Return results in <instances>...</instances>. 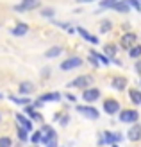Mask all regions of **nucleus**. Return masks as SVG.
I'll return each mask as SVG.
<instances>
[{"mask_svg": "<svg viewBox=\"0 0 141 147\" xmlns=\"http://www.w3.org/2000/svg\"><path fill=\"white\" fill-rule=\"evenodd\" d=\"M41 135H43V144H45L47 147H57V131L48 126V124H45V126L41 127Z\"/></svg>", "mask_w": 141, "mask_h": 147, "instance_id": "nucleus-1", "label": "nucleus"}, {"mask_svg": "<svg viewBox=\"0 0 141 147\" xmlns=\"http://www.w3.org/2000/svg\"><path fill=\"white\" fill-rule=\"evenodd\" d=\"M93 83V77L91 76H79V77H75L73 81H70L68 83V86H73V88H90V84Z\"/></svg>", "mask_w": 141, "mask_h": 147, "instance_id": "nucleus-2", "label": "nucleus"}, {"mask_svg": "<svg viewBox=\"0 0 141 147\" xmlns=\"http://www.w3.org/2000/svg\"><path fill=\"white\" fill-rule=\"evenodd\" d=\"M80 65H82V59H80V57H77V56H73V57H68V59H64V61L61 63V70H63V72H70V70L79 68Z\"/></svg>", "mask_w": 141, "mask_h": 147, "instance_id": "nucleus-3", "label": "nucleus"}, {"mask_svg": "<svg viewBox=\"0 0 141 147\" xmlns=\"http://www.w3.org/2000/svg\"><path fill=\"white\" fill-rule=\"evenodd\" d=\"M138 119H139V113L136 109H123V111H120V120L125 124H136Z\"/></svg>", "mask_w": 141, "mask_h": 147, "instance_id": "nucleus-4", "label": "nucleus"}, {"mask_svg": "<svg viewBox=\"0 0 141 147\" xmlns=\"http://www.w3.org/2000/svg\"><path fill=\"white\" fill-rule=\"evenodd\" d=\"M79 113H82L86 119H91V120H96L100 117V113H98V109L96 108H93V106H77L75 108Z\"/></svg>", "mask_w": 141, "mask_h": 147, "instance_id": "nucleus-5", "label": "nucleus"}, {"mask_svg": "<svg viewBox=\"0 0 141 147\" xmlns=\"http://www.w3.org/2000/svg\"><path fill=\"white\" fill-rule=\"evenodd\" d=\"M104 111L107 115H114V113H120V102L116 99H106L104 100Z\"/></svg>", "mask_w": 141, "mask_h": 147, "instance_id": "nucleus-6", "label": "nucleus"}, {"mask_svg": "<svg viewBox=\"0 0 141 147\" xmlns=\"http://www.w3.org/2000/svg\"><path fill=\"white\" fill-rule=\"evenodd\" d=\"M82 99L86 102H95L100 99V90L98 88H86V90L82 92Z\"/></svg>", "mask_w": 141, "mask_h": 147, "instance_id": "nucleus-7", "label": "nucleus"}, {"mask_svg": "<svg viewBox=\"0 0 141 147\" xmlns=\"http://www.w3.org/2000/svg\"><path fill=\"white\" fill-rule=\"evenodd\" d=\"M136 40H138V36L134 32H127V34H123V38H122V47L123 49H130V47H134L136 45Z\"/></svg>", "mask_w": 141, "mask_h": 147, "instance_id": "nucleus-8", "label": "nucleus"}, {"mask_svg": "<svg viewBox=\"0 0 141 147\" xmlns=\"http://www.w3.org/2000/svg\"><path fill=\"white\" fill-rule=\"evenodd\" d=\"M77 32H79L80 36H82V38H84L86 41H90L91 45H98V43H100V41H98V38H96V36H93V34H90V32H88L84 27H77Z\"/></svg>", "mask_w": 141, "mask_h": 147, "instance_id": "nucleus-9", "label": "nucleus"}, {"mask_svg": "<svg viewBox=\"0 0 141 147\" xmlns=\"http://www.w3.org/2000/svg\"><path fill=\"white\" fill-rule=\"evenodd\" d=\"M113 11L122 13V14H127V13H130V4L127 2V0H118V2L114 4V7H113Z\"/></svg>", "mask_w": 141, "mask_h": 147, "instance_id": "nucleus-10", "label": "nucleus"}, {"mask_svg": "<svg viewBox=\"0 0 141 147\" xmlns=\"http://www.w3.org/2000/svg\"><path fill=\"white\" fill-rule=\"evenodd\" d=\"M16 120H18V124L23 129H27V131H32V120L29 119V117H25L23 113H16Z\"/></svg>", "mask_w": 141, "mask_h": 147, "instance_id": "nucleus-11", "label": "nucleus"}, {"mask_svg": "<svg viewBox=\"0 0 141 147\" xmlns=\"http://www.w3.org/2000/svg\"><path fill=\"white\" fill-rule=\"evenodd\" d=\"M21 7H23V11L29 13V11H34V9H38V7L41 5V0H21Z\"/></svg>", "mask_w": 141, "mask_h": 147, "instance_id": "nucleus-12", "label": "nucleus"}, {"mask_svg": "<svg viewBox=\"0 0 141 147\" xmlns=\"http://www.w3.org/2000/svg\"><path fill=\"white\" fill-rule=\"evenodd\" d=\"M27 32H29V25L23 24V22H20V24H16L11 29V34L13 36H25Z\"/></svg>", "mask_w": 141, "mask_h": 147, "instance_id": "nucleus-13", "label": "nucleus"}, {"mask_svg": "<svg viewBox=\"0 0 141 147\" xmlns=\"http://www.w3.org/2000/svg\"><path fill=\"white\" fill-rule=\"evenodd\" d=\"M127 136H129V140H132V142H138L139 140V138H141V126H139V124H134V126L129 129Z\"/></svg>", "mask_w": 141, "mask_h": 147, "instance_id": "nucleus-14", "label": "nucleus"}, {"mask_svg": "<svg viewBox=\"0 0 141 147\" xmlns=\"http://www.w3.org/2000/svg\"><path fill=\"white\" fill-rule=\"evenodd\" d=\"M39 100L43 102H57V100H61V93L59 92H50V93H43Z\"/></svg>", "mask_w": 141, "mask_h": 147, "instance_id": "nucleus-15", "label": "nucleus"}, {"mask_svg": "<svg viewBox=\"0 0 141 147\" xmlns=\"http://www.w3.org/2000/svg\"><path fill=\"white\" fill-rule=\"evenodd\" d=\"M25 113L31 117V119H34V120H43V117L39 115V111H38V109H36L32 104H27V106H25Z\"/></svg>", "mask_w": 141, "mask_h": 147, "instance_id": "nucleus-16", "label": "nucleus"}, {"mask_svg": "<svg viewBox=\"0 0 141 147\" xmlns=\"http://www.w3.org/2000/svg\"><path fill=\"white\" fill-rule=\"evenodd\" d=\"M111 86L122 92V90H125V86H127V79L125 77H114L113 81H111Z\"/></svg>", "mask_w": 141, "mask_h": 147, "instance_id": "nucleus-17", "label": "nucleus"}, {"mask_svg": "<svg viewBox=\"0 0 141 147\" xmlns=\"http://www.w3.org/2000/svg\"><path fill=\"white\" fill-rule=\"evenodd\" d=\"M63 52V47H59V45H54V47H50L47 52H45V57H48V59H52V57H57V56H61Z\"/></svg>", "mask_w": 141, "mask_h": 147, "instance_id": "nucleus-18", "label": "nucleus"}, {"mask_svg": "<svg viewBox=\"0 0 141 147\" xmlns=\"http://www.w3.org/2000/svg\"><path fill=\"white\" fill-rule=\"evenodd\" d=\"M129 97H130V100L134 102L136 106H139V104H141V92H139V90H136V88H130V90H129Z\"/></svg>", "mask_w": 141, "mask_h": 147, "instance_id": "nucleus-19", "label": "nucleus"}, {"mask_svg": "<svg viewBox=\"0 0 141 147\" xmlns=\"http://www.w3.org/2000/svg\"><path fill=\"white\" fill-rule=\"evenodd\" d=\"M116 52H118V47H116V45H111V43H109V45H106V47H104V54H106V56L109 57L111 61L114 59Z\"/></svg>", "mask_w": 141, "mask_h": 147, "instance_id": "nucleus-20", "label": "nucleus"}, {"mask_svg": "<svg viewBox=\"0 0 141 147\" xmlns=\"http://www.w3.org/2000/svg\"><path fill=\"white\" fill-rule=\"evenodd\" d=\"M116 2H118V0H100V4H98V9H96V13H100L102 9H113Z\"/></svg>", "mask_w": 141, "mask_h": 147, "instance_id": "nucleus-21", "label": "nucleus"}, {"mask_svg": "<svg viewBox=\"0 0 141 147\" xmlns=\"http://www.w3.org/2000/svg\"><path fill=\"white\" fill-rule=\"evenodd\" d=\"M32 92H34V84H32V83H21V84H20V93L31 95Z\"/></svg>", "mask_w": 141, "mask_h": 147, "instance_id": "nucleus-22", "label": "nucleus"}, {"mask_svg": "<svg viewBox=\"0 0 141 147\" xmlns=\"http://www.w3.org/2000/svg\"><path fill=\"white\" fill-rule=\"evenodd\" d=\"M98 29H100V34H106V32H109L111 29H113V22L111 20H102Z\"/></svg>", "mask_w": 141, "mask_h": 147, "instance_id": "nucleus-23", "label": "nucleus"}, {"mask_svg": "<svg viewBox=\"0 0 141 147\" xmlns=\"http://www.w3.org/2000/svg\"><path fill=\"white\" fill-rule=\"evenodd\" d=\"M90 54H91V56H95V57H96V59H98L102 65H109V63H111V59H109L106 54H100V52H96V50H91Z\"/></svg>", "mask_w": 141, "mask_h": 147, "instance_id": "nucleus-24", "label": "nucleus"}, {"mask_svg": "<svg viewBox=\"0 0 141 147\" xmlns=\"http://www.w3.org/2000/svg\"><path fill=\"white\" fill-rule=\"evenodd\" d=\"M129 56H130V57H134V59H139V57H141V45L130 47V49H129Z\"/></svg>", "mask_w": 141, "mask_h": 147, "instance_id": "nucleus-25", "label": "nucleus"}, {"mask_svg": "<svg viewBox=\"0 0 141 147\" xmlns=\"http://www.w3.org/2000/svg\"><path fill=\"white\" fill-rule=\"evenodd\" d=\"M41 16H45V18H54V14H55V11H54V7H41Z\"/></svg>", "mask_w": 141, "mask_h": 147, "instance_id": "nucleus-26", "label": "nucleus"}, {"mask_svg": "<svg viewBox=\"0 0 141 147\" xmlns=\"http://www.w3.org/2000/svg\"><path fill=\"white\" fill-rule=\"evenodd\" d=\"M41 140H43V135H41V131H36V133H32V136H31V142H32V144H36V145H38Z\"/></svg>", "mask_w": 141, "mask_h": 147, "instance_id": "nucleus-27", "label": "nucleus"}, {"mask_svg": "<svg viewBox=\"0 0 141 147\" xmlns=\"http://www.w3.org/2000/svg\"><path fill=\"white\" fill-rule=\"evenodd\" d=\"M27 133H29V131L27 129H23V127H18V136H20V140L21 142H27Z\"/></svg>", "mask_w": 141, "mask_h": 147, "instance_id": "nucleus-28", "label": "nucleus"}, {"mask_svg": "<svg viewBox=\"0 0 141 147\" xmlns=\"http://www.w3.org/2000/svg\"><path fill=\"white\" fill-rule=\"evenodd\" d=\"M127 2L130 4V7H134L138 13H141V0H127Z\"/></svg>", "mask_w": 141, "mask_h": 147, "instance_id": "nucleus-29", "label": "nucleus"}, {"mask_svg": "<svg viewBox=\"0 0 141 147\" xmlns=\"http://www.w3.org/2000/svg\"><path fill=\"white\" fill-rule=\"evenodd\" d=\"M11 138H7V136H2L0 138V147H11Z\"/></svg>", "mask_w": 141, "mask_h": 147, "instance_id": "nucleus-30", "label": "nucleus"}, {"mask_svg": "<svg viewBox=\"0 0 141 147\" xmlns=\"http://www.w3.org/2000/svg\"><path fill=\"white\" fill-rule=\"evenodd\" d=\"M68 120H70V117H68V115H64L63 119H61V124H63V126H66V124H68Z\"/></svg>", "mask_w": 141, "mask_h": 147, "instance_id": "nucleus-31", "label": "nucleus"}, {"mask_svg": "<svg viewBox=\"0 0 141 147\" xmlns=\"http://www.w3.org/2000/svg\"><path fill=\"white\" fill-rule=\"evenodd\" d=\"M91 2H95V0H77V4H80V5L82 4H91Z\"/></svg>", "mask_w": 141, "mask_h": 147, "instance_id": "nucleus-32", "label": "nucleus"}, {"mask_svg": "<svg viewBox=\"0 0 141 147\" xmlns=\"http://www.w3.org/2000/svg\"><path fill=\"white\" fill-rule=\"evenodd\" d=\"M66 99H68L70 102H75V95H72V93H68V95H66Z\"/></svg>", "mask_w": 141, "mask_h": 147, "instance_id": "nucleus-33", "label": "nucleus"}, {"mask_svg": "<svg viewBox=\"0 0 141 147\" xmlns=\"http://www.w3.org/2000/svg\"><path fill=\"white\" fill-rule=\"evenodd\" d=\"M136 72L141 74V61H136Z\"/></svg>", "mask_w": 141, "mask_h": 147, "instance_id": "nucleus-34", "label": "nucleus"}, {"mask_svg": "<svg viewBox=\"0 0 141 147\" xmlns=\"http://www.w3.org/2000/svg\"><path fill=\"white\" fill-rule=\"evenodd\" d=\"M32 147H38V145H36V144H34V145H32Z\"/></svg>", "mask_w": 141, "mask_h": 147, "instance_id": "nucleus-35", "label": "nucleus"}, {"mask_svg": "<svg viewBox=\"0 0 141 147\" xmlns=\"http://www.w3.org/2000/svg\"><path fill=\"white\" fill-rule=\"evenodd\" d=\"M113 147H118V145H114V144H113Z\"/></svg>", "mask_w": 141, "mask_h": 147, "instance_id": "nucleus-36", "label": "nucleus"}, {"mask_svg": "<svg viewBox=\"0 0 141 147\" xmlns=\"http://www.w3.org/2000/svg\"><path fill=\"white\" fill-rule=\"evenodd\" d=\"M0 99H2V93H0Z\"/></svg>", "mask_w": 141, "mask_h": 147, "instance_id": "nucleus-37", "label": "nucleus"}, {"mask_svg": "<svg viewBox=\"0 0 141 147\" xmlns=\"http://www.w3.org/2000/svg\"><path fill=\"white\" fill-rule=\"evenodd\" d=\"M0 120H2V117H0Z\"/></svg>", "mask_w": 141, "mask_h": 147, "instance_id": "nucleus-38", "label": "nucleus"}]
</instances>
